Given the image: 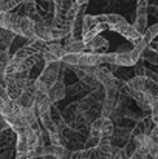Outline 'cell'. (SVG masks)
<instances>
[{
	"label": "cell",
	"mask_w": 158,
	"mask_h": 159,
	"mask_svg": "<svg viewBox=\"0 0 158 159\" xmlns=\"http://www.w3.org/2000/svg\"><path fill=\"white\" fill-rule=\"evenodd\" d=\"M0 28H6L26 39H36L34 22L30 17L16 14L12 11H0Z\"/></svg>",
	"instance_id": "1"
},
{
	"label": "cell",
	"mask_w": 158,
	"mask_h": 159,
	"mask_svg": "<svg viewBox=\"0 0 158 159\" xmlns=\"http://www.w3.org/2000/svg\"><path fill=\"white\" fill-rule=\"evenodd\" d=\"M54 3V19L53 26L71 33L73 22L79 12V5L76 0H53Z\"/></svg>",
	"instance_id": "2"
},
{
	"label": "cell",
	"mask_w": 158,
	"mask_h": 159,
	"mask_svg": "<svg viewBox=\"0 0 158 159\" xmlns=\"http://www.w3.org/2000/svg\"><path fill=\"white\" fill-rule=\"evenodd\" d=\"M64 73V66H62V62H51V63H47L45 68L42 70V73L34 79V87L37 91H44L47 93L53 85L57 82V79L60 77V74Z\"/></svg>",
	"instance_id": "3"
},
{
	"label": "cell",
	"mask_w": 158,
	"mask_h": 159,
	"mask_svg": "<svg viewBox=\"0 0 158 159\" xmlns=\"http://www.w3.org/2000/svg\"><path fill=\"white\" fill-rule=\"evenodd\" d=\"M143 48L140 47H133L132 50H119L115 53V65L119 66H133L140 59H141Z\"/></svg>",
	"instance_id": "4"
},
{
	"label": "cell",
	"mask_w": 158,
	"mask_h": 159,
	"mask_svg": "<svg viewBox=\"0 0 158 159\" xmlns=\"http://www.w3.org/2000/svg\"><path fill=\"white\" fill-rule=\"evenodd\" d=\"M110 30L115 31V33H118V34H121L122 37H126V39H127L129 42H132L133 45H138V43L141 42V37H143V34L138 33V31L135 30V26L130 25L127 20H122V22H119V23H116V25H112Z\"/></svg>",
	"instance_id": "5"
},
{
	"label": "cell",
	"mask_w": 158,
	"mask_h": 159,
	"mask_svg": "<svg viewBox=\"0 0 158 159\" xmlns=\"http://www.w3.org/2000/svg\"><path fill=\"white\" fill-rule=\"evenodd\" d=\"M65 88H67V85H65V82H64V73H62V74H60V77L57 79V82H56L51 88L47 91V94H48V98H50V101H51L53 104H56V102L62 101V99L67 96Z\"/></svg>",
	"instance_id": "6"
},
{
	"label": "cell",
	"mask_w": 158,
	"mask_h": 159,
	"mask_svg": "<svg viewBox=\"0 0 158 159\" xmlns=\"http://www.w3.org/2000/svg\"><path fill=\"white\" fill-rule=\"evenodd\" d=\"M51 28L53 23H47V22H34V34L37 39L44 40V42H53L51 36Z\"/></svg>",
	"instance_id": "7"
},
{
	"label": "cell",
	"mask_w": 158,
	"mask_h": 159,
	"mask_svg": "<svg viewBox=\"0 0 158 159\" xmlns=\"http://www.w3.org/2000/svg\"><path fill=\"white\" fill-rule=\"evenodd\" d=\"M16 142H17V134L12 128L0 131V152L16 147Z\"/></svg>",
	"instance_id": "8"
},
{
	"label": "cell",
	"mask_w": 158,
	"mask_h": 159,
	"mask_svg": "<svg viewBox=\"0 0 158 159\" xmlns=\"http://www.w3.org/2000/svg\"><path fill=\"white\" fill-rule=\"evenodd\" d=\"M158 36V23L155 25H152V26H147V30L143 33V37H141V42L138 43V45H135V47H140V48H146V47H149L151 45V42L152 40H155V37Z\"/></svg>",
	"instance_id": "9"
},
{
	"label": "cell",
	"mask_w": 158,
	"mask_h": 159,
	"mask_svg": "<svg viewBox=\"0 0 158 159\" xmlns=\"http://www.w3.org/2000/svg\"><path fill=\"white\" fill-rule=\"evenodd\" d=\"M104 47H107V40L101 36H96L92 40L85 42V51H90V53H101V48Z\"/></svg>",
	"instance_id": "10"
},
{
	"label": "cell",
	"mask_w": 158,
	"mask_h": 159,
	"mask_svg": "<svg viewBox=\"0 0 158 159\" xmlns=\"http://www.w3.org/2000/svg\"><path fill=\"white\" fill-rule=\"evenodd\" d=\"M17 34H14L12 31H9L6 28H0V50H9Z\"/></svg>",
	"instance_id": "11"
},
{
	"label": "cell",
	"mask_w": 158,
	"mask_h": 159,
	"mask_svg": "<svg viewBox=\"0 0 158 159\" xmlns=\"http://www.w3.org/2000/svg\"><path fill=\"white\" fill-rule=\"evenodd\" d=\"M133 26L138 33H144L147 30V14H136L133 20Z\"/></svg>",
	"instance_id": "12"
},
{
	"label": "cell",
	"mask_w": 158,
	"mask_h": 159,
	"mask_svg": "<svg viewBox=\"0 0 158 159\" xmlns=\"http://www.w3.org/2000/svg\"><path fill=\"white\" fill-rule=\"evenodd\" d=\"M48 50L51 51L59 60H62V57L67 54V50H65V47L60 43V42H50L48 43Z\"/></svg>",
	"instance_id": "13"
},
{
	"label": "cell",
	"mask_w": 158,
	"mask_h": 159,
	"mask_svg": "<svg viewBox=\"0 0 158 159\" xmlns=\"http://www.w3.org/2000/svg\"><path fill=\"white\" fill-rule=\"evenodd\" d=\"M22 3L23 0H0V11H12Z\"/></svg>",
	"instance_id": "14"
},
{
	"label": "cell",
	"mask_w": 158,
	"mask_h": 159,
	"mask_svg": "<svg viewBox=\"0 0 158 159\" xmlns=\"http://www.w3.org/2000/svg\"><path fill=\"white\" fill-rule=\"evenodd\" d=\"M149 99H151V116H152L154 124L158 127V98L149 96Z\"/></svg>",
	"instance_id": "15"
},
{
	"label": "cell",
	"mask_w": 158,
	"mask_h": 159,
	"mask_svg": "<svg viewBox=\"0 0 158 159\" xmlns=\"http://www.w3.org/2000/svg\"><path fill=\"white\" fill-rule=\"evenodd\" d=\"M147 158H149V153H147L146 147L141 145V147H138V150H136L133 155H130L127 159H147Z\"/></svg>",
	"instance_id": "16"
},
{
	"label": "cell",
	"mask_w": 158,
	"mask_h": 159,
	"mask_svg": "<svg viewBox=\"0 0 158 159\" xmlns=\"http://www.w3.org/2000/svg\"><path fill=\"white\" fill-rule=\"evenodd\" d=\"M133 71H135V76H146V65H144V60L143 59H140L133 65Z\"/></svg>",
	"instance_id": "17"
},
{
	"label": "cell",
	"mask_w": 158,
	"mask_h": 159,
	"mask_svg": "<svg viewBox=\"0 0 158 159\" xmlns=\"http://www.w3.org/2000/svg\"><path fill=\"white\" fill-rule=\"evenodd\" d=\"M14 156H16V147L0 152V159H14Z\"/></svg>",
	"instance_id": "18"
},
{
	"label": "cell",
	"mask_w": 158,
	"mask_h": 159,
	"mask_svg": "<svg viewBox=\"0 0 158 159\" xmlns=\"http://www.w3.org/2000/svg\"><path fill=\"white\" fill-rule=\"evenodd\" d=\"M146 76H147V77H151L152 80H155V82L158 84V73L157 71H152V70L146 68Z\"/></svg>",
	"instance_id": "19"
},
{
	"label": "cell",
	"mask_w": 158,
	"mask_h": 159,
	"mask_svg": "<svg viewBox=\"0 0 158 159\" xmlns=\"http://www.w3.org/2000/svg\"><path fill=\"white\" fill-rule=\"evenodd\" d=\"M149 47H151V48H152L154 51H157V53H158V40H152Z\"/></svg>",
	"instance_id": "20"
},
{
	"label": "cell",
	"mask_w": 158,
	"mask_h": 159,
	"mask_svg": "<svg viewBox=\"0 0 158 159\" xmlns=\"http://www.w3.org/2000/svg\"><path fill=\"white\" fill-rule=\"evenodd\" d=\"M44 159H59V158H56V156H53V155H47V156H44Z\"/></svg>",
	"instance_id": "21"
}]
</instances>
